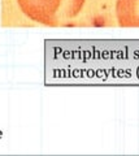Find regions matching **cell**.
Masks as SVG:
<instances>
[{
  "label": "cell",
  "mask_w": 139,
  "mask_h": 156,
  "mask_svg": "<svg viewBox=\"0 0 139 156\" xmlns=\"http://www.w3.org/2000/svg\"><path fill=\"white\" fill-rule=\"evenodd\" d=\"M86 0H17L21 11L34 22L63 26L82 11Z\"/></svg>",
  "instance_id": "obj_1"
},
{
  "label": "cell",
  "mask_w": 139,
  "mask_h": 156,
  "mask_svg": "<svg viewBox=\"0 0 139 156\" xmlns=\"http://www.w3.org/2000/svg\"><path fill=\"white\" fill-rule=\"evenodd\" d=\"M116 16L121 26L139 27V0H117Z\"/></svg>",
  "instance_id": "obj_2"
}]
</instances>
